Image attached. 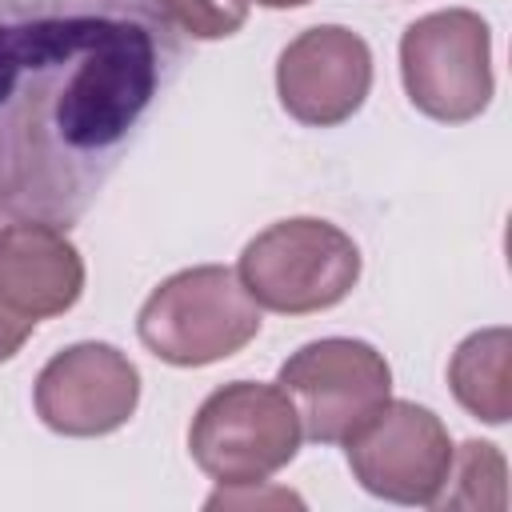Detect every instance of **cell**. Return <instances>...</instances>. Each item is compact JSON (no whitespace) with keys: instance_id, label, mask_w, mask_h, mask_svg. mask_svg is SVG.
<instances>
[{"instance_id":"cell-2","label":"cell","mask_w":512,"mask_h":512,"mask_svg":"<svg viewBox=\"0 0 512 512\" xmlns=\"http://www.w3.org/2000/svg\"><path fill=\"white\" fill-rule=\"evenodd\" d=\"M260 332V304L224 264L184 268L152 288L136 316L140 344L172 368H204L236 356Z\"/></svg>"},{"instance_id":"cell-8","label":"cell","mask_w":512,"mask_h":512,"mask_svg":"<svg viewBox=\"0 0 512 512\" xmlns=\"http://www.w3.org/2000/svg\"><path fill=\"white\" fill-rule=\"evenodd\" d=\"M32 400L44 428L60 436H108L132 420L140 404V372L116 344L84 340L40 368Z\"/></svg>"},{"instance_id":"cell-13","label":"cell","mask_w":512,"mask_h":512,"mask_svg":"<svg viewBox=\"0 0 512 512\" xmlns=\"http://www.w3.org/2000/svg\"><path fill=\"white\" fill-rule=\"evenodd\" d=\"M172 28L192 40H224L236 36L248 20V0H152Z\"/></svg>"},{"instance_id":"cell-12","label":"cell","mask_w":512,"mask_h":512,"mask_svg":"<svg viewBox=\"0 0 512 512\" xmlns=\"http://www.w3.org/2000/svg\"><path fill=\"white\" fill-rule=\"evenodd\" d=\"M508 464L504 452L488 440H468L460 452H452L448 484L436 500V508H492L500 512L508 504Z\"/></svg>"},{"instance_id":"cell-4","label":"cell","mask_w":512,"mask_h":512,"mask_svg":"<svg viewBox=\"0 0 512 512\" xmlns=\"http://www.w3.org/2000/svg\"><path fill=\"white\" fill-rule=\"evenodd\" d=\"M304 440L292 400L276 384L232 380L204 396L188 428V452L196 468L220 488L268 484L296 460Z\"/></svg>"},{"instance_id":"cell-15","label":"cell","mask_w":512,"mask_h":512,"mask_svg":"<svg viewBox=\"0 0 512 512\" xmlns=\"http://www.w3.org/2000/svg\"><path fill=\"white\" fill-rule=\"evenodd\" d=\"M260 8H300V4H312V0H256Z\"/></svg>"},{"instance_id":"cell-11","label":"cell","mask_w":512,"mask_h":512,"mask_svg":"<svg viewBox=\"0 0 512 512\" xmlns=\"http://www.w3.org/2000/svg\"><path fill=\"white\" fill-rule=\"evenodd\" d=\"M508 352H512V332L496 324L464 336L448 360V388L456 404L484 424H504L512 416Z\"/></svg>"},{"instance_id":"cell-3","label":"cell","mask_w":512,"mask_h":512,"mask_svg":"<svg viewBox=\"0 0 512 512\" xmlns=\"http://www.w3.org/2000/svg\"><path fill=\"white\" fill-rule=\"evenodd\" d=\"M360 268V248L344 228L316 216H292L244 244L236 276L260 308L308 316L336 308L356 288Z\"/></svg>"},{"instance_id":"cell-14","label":"cell","mask_w":512,"mask_h":512,"mask_svg":"<svg viewBox=\"0 0 512 512\" xmlns=\"http://www.w3.org/2000/svg\"><path fill=\"white\" fill-rule=\"evenodd\" d=\"M36 332V324L32 320H24V316H16V312H8L4 304H0V364L4 360H12L24 344H28V336Z\"/></svg>"},{"instance_id":"cell-7","label":"cell","mask_w":512,"mask_h":512,"mask_svg":"<svg viewBox=\"0 0 512 512\" xmlns=\"http://www.w3.org/2000/svg\"><path fill=\"white\" fill-rule=\"evenodd\" d=\"M344 452L364 492L392 504L436 508L456 448L432 408L416 400H384L344 440Z\"/></svg>"},{"instance_id":"cell-10","label":"cell","mask_w":512,"mask_h":512,"mask_svg":"<svg viewBox=\"0 0 512 512\" xmlns=\"http://www.w3.org/2000/svg\"><path fill=\"white\" fill-rule=\"evenodd\" d=\"M84 292V256L60 224L12 220L0 228V304L24 320L64 316Z\"/></svg>"},{"instance_id":"cell-1","label":"cell","mask_w":512,"mask_h":512,"mask_svg":"<svg viewBox=\"0 0 512 512\" xmlns=\"http://www.w3.org/2000/svg\"><path fill=\"white\" fill-rule=\"evenodd\" d=\"M180 56L152 0H0V216L76 224Z\"/></svg>"},{"instance_id":"cell-6","label":"cell","mask_w":512,"mask_h":512,"mask_svg":"<svg viewBox=\"0 0 512 512\" xmlns=\"http://www.w3.org/2000/svg\"><path fill=\"white\" fill-rule=\"evenodd\" d=\"M276 388L292 400L308 440L344 444L384 400H392V368L368 340L324 336L280 364Z\"/></svg>"},{"instance_id":"cell-9","label":"cell","mask_w":512,"mask_h":512,"mask_svg":"<svg viewBox=\"0 0 512 512\" xmlns=\"http://www.w3.org/2000/svg\"><path fill=\"white\" fill-rule=\"evenodd\" d=\"M372 88V48L344 24L304 28L276 60L280 108L308 128H336L352 120Z\"/></svg>"},{"instance_id":"cell-5","label":"cell","mask_w":512,"mask_h":512,"mask_svg":"<svg viewBox=\"0 0 512 512\" xmlns=\"http://www.w3.org/2000/svg\"><path fill=\"white\" fill-rule=\"evenodd\" d=\"M400 80L412 108L428 120H476L496 92L488 20L472 8H444L412 20L400 36Z\"/></svg>"}]
</instances>
